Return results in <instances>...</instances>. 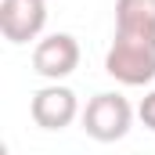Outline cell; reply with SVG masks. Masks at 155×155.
Segmentation results:
<instances>
[{"mask_svg":"<svg viewBox=\"0 0 155 155\" xmlns=\"http://www.w3.org/2000/svg\"><path fill=\"white\" fill-rule=\"evenodd\" d=\"M29 116H33V123L43 126V130H65L72 119L83 116V108H79V97L65 87V83H47V87H40L36 94H33Z\"/></svg>","mask_w":155,"mask_h":155,"instance_id":"277c9868","label":"cell"},{"mask_svg":"<svg viewBox=\"0 0 155 155\" xmlns=\"http://www.w3.org/2000/svg\"><path fill=\"white\" fill-rule=\"evenodd\" d=\"M79 65V43L72 33H51L40 36L33 47V69L36 76H43L47 83H61L65 76H72Z\"/></svg>","mask_w":155,"mask_h":155,"instance_id":"3957f363","label":"cell"},{"mask_svg":"<svg viewBox=\"0 0 155 155\" xmlns=\"http://www.w3.org/2000/svg\"><path fill=\"white\" fill-rule=\"evenodd\" d=\"M105 72L123 87H144L155 79V40L141 36H112L105 54Z\"/></svg>","mask_w":155,"mask_h":155,"instance_id":"6da1fadb","label":"cell"},{"mask_svg":"<svg viewBox=\"0 0 155 155\" xmlns=\"http://www.w3.org/2000/svg\"><path fill=\"white\" fill-rule=\"evenodd\" d=\"M47 25V0H0V33L7 43L40 40Z\"/></svg>","mask_w":155,"mask_h":155,"instance_id":"5b68a950","label":"cell"},{"mask_svg":"<svg viewBox=\"0 0 155 155\" xmlns=\"http://www.w3.org/2000/svg\"><path fill=\"white\" fill-rule=\"evenodd\" d=\"M116 33L155 40V0H116Z\"/></svg>","mask_w":155,"mask_h":155,"instance_id":"8992f818","label":"cell"},{"mask_svg":"<svg viewBox=\"0 0 155 155\" xmlns=\"http://www.w3.org/2000/svg\"><path fill=\"white\" fill-rule=\"evenodd\" d=\"M137 116H141V123L155 134V90H152V94H144V101L137 105Z\"/></svg>","mask_w":155,"mask_h":155,"instance_id":"52a82bcc","label":"cell"},{"mask_svg":"<svg viewBox=\"0 0 155 155\" xmlns=\"http://www.w3.org/2000/svg\"><path fill=\"white\" fill-rule=\"evenodd\" d=\"M79 123H83L87 137H94L101 144H112V141H123L130 134V126H134V105L123 94H116V90H105V94H94L87 101Z\"/></svg>","mask_w":155,"mask_h":155,"instance_id":"7a4b0ae2","label":"cell"}]
</instances>
